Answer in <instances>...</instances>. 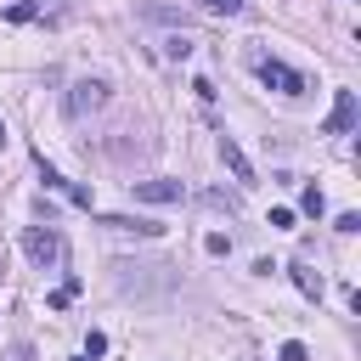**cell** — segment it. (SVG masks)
<instances>
[{"mask_svg": "<svg viewBox=\"0 0 361 361\" xmlns=\"http://www.w3.org/2000/svg\"><path fill=\"white\" fill-rule=\"evenodd\" d=\"M355 118H361V102H355V90H333V113H327L322 135H350V130H355Z\"/></svg>", "mask_w": 361, "mask_h": 361, "instance_id": "3", "label": "cell"}, {"mask_svg": "<svg viewBox=\"0 0 361 361\" xmlns=\"http://www.w3.org/2000/svg\"><path fill=\"white\" fill-rule=\"evenodd\" d=\"M130 197H135V203H180V197H186V186H180V180L152 175V180H130Z\"/></svg>", "mask_w": 361, "mask_h": 361, "instance_id": "4", "label": "cell"}, {"mask_svg": "<svg viewBox=\"0 0 361 361\" xmlns=\"http://www.w3.org/2000/svg\"><path fill=\"white\" fill-rule=\"evenodd\" d=\"M254 73H259V85H265V90L305 96V73H299V68H288V62H276V56H254Z\"/></svg>", "mask_w": 361, "mask_h": 361, "instance_id": "1", "label": "cell"}, {"mask_svg": "<svg viewBox=\"0 0 361 361\" xmlns=\"http://www.w3.org/2000/svg\"><path fill=\"white\" fill-rule=\"evenodd\" d=\"M220 164L231 169V180H237V186H254V180H259V175H254V164H248V152L237 147V135H220Z\"/></svg>", "mask_w": 361, "mask_h": 361, "instance_id": "6", "label": "cell"}, {"mask_svg": "<svg viewBox=\"0 0 361 361\" xmlns=\"http://www.w3.org/2000/svg\"><path fill=\"white\" fill-rule=\"evenodd\" d=\"M73 293H79V276H68L56 293H45V305H51V310H68V305H73Z\"/></svg>", "mask_w": 361, "mask_h": 361, "instance_id": "11", "label": "cell"}, {"mask_svg": "<svg viewBox=\"0 0 361 361\" xmlns=\"http://www.w3.org/2000/svg\"><path fill=\"white\" fill-rule=\"evenodd\" d=\"M39 11H34V0H17V6H6V23H34Z\"/></svg>", "mask_w": 361, "mask_h": 361, "instance_id": "12", "label": "cell"}, {"mask_svg": "<svg viewBox=\"0 0 361 361\" xmlns=\"http://www.w3.org/2000/svg\"><path fill=\"white\" fill-rule=\"evenodd\" d=\"M276 361H310V350H305V344H299V338H288V344H282V350H276Z\"/></svg>", "mask_w": 361, "mask_h": 361, "instance_id": "15", "label": "cell"}, {"mask_svg": "<svg viewBox=\"0 0 361 361\" xmlns=\"http://www.w3.org/2000/svg\"><path fill=\"white\" fill-rule=\"evenodd\" d=\"M62 197H68L73 209H90V203H96V197H90V186H79V180H68V192H62Z\"/></svg>", "mask_w": 361, "mask_h": 361, "instance_id": "13", "label": "cell"}, {"mask_svg": "<svg viewBox=\"0 0 361 361\" xmlns=\"http://www.w3.org/2000/svg\"><path fill=\"white\" fill-rule=\"evenodd\" d=\"M299 209H305L310 220H322V214H327V197H322V186H305V192H299Z\"/></svg>", "mask_w": 361, "mask_h": 361, "instance_id": "9", "label": "cell"}, {"mask_svg": "<svg viewBox=\"0 0 361 361\" xmlns=\"http://www.w3.org/2000/svg\"><path fill=\"white\" fill-rule=\"evenodd\" d=\"M293 288H299L305 299H322V293H327V282H322L310 265H293Z\"/></svg>", "mask_w": 361, "mask_h": 361, "instance_id": "7", "label": "cell"}, {"mask_svg": "<svg viewBox=\"0 0 361 361\" xmlns=\"http://www.w3.org/2000/svg\"><path fill=\"white\" fill-rule=\"evenodd\" d=\"M203 248L220 259V254H231V237H226V231H209V237H203Z\"/></svg>", "mask_w": 361, "mask_h": 361, "instance_id": "14", "label": "cell"}, {"mask_svg": "<svg viewBox=\"0 0 361 361\" xmlns=\"http://www.w3.org/2000/svg\"><path fill=\"white\" fill-rule=\"evenodd\" d=\"M192 45H197V39L180 28V34H169V39H164V56H169V62H186V56H192Z\"/></svg>", "mask_w": 361, "mask_h": 361, "instance_id": "8", "label": "cell"}, {"mask_svg": "<svg viewBox=\"0 0 361 361\" xmlns=\"http://www.w3.org/2000/svg\"><path fill=\"white\" fill-rule=\"evenodd\" d=\"M271 226L276 231H293V209H271Z\"/></svg>", "mask_w": 361, "mask_h": 361, "instance_id": "18", "label": "cell"}, {"mask_svg": "<svg viewBox=\"0 0 361 361\" xmlns=\"http://www.w3.org/2000/svg\"><path fill=\"white\" fill-rule=\"evenodd\" d=\"M192 90H197V102H203V107L214 102V79H192Z\"/></svg>", "mask_w": 361, "mask_h": 361, "instance_id": "17", "label": "cell"}, {"mask_svg": "<svg viewBox=\"0 0 361 361\" xmlns=\"http://www.w3.org/2000/svg\"><path fill=\"white\" fill-rule=\"evenodd\" d=\"M73 361H90V355H73Z\"/></svg>", "mask_w": 361, "mask_h": 361, "instance_id": "20", "label": "cell"}, {"mask_svg": "<svg viewBox=\"0 0 361 361\" xmlns=\"http://www.w3.org/2000/svg\"><path fill=\"white\" fill-rule=\"evenodd\" d=\"M0 147H6V118H0Z\"/></svg>", "mask_w": 361, "mask_h": 361, "instance_id": "19", "label": "cell"}, {"mask_svg": "<svg viewBox=\"0 0 361 361\" xmlns=\"http://www.w3.org/2000/svg\"><path fill=\"white\" fill-rule=\"evenodd\" d=\"M333 226H338V231H344V237H350V231H361V214H355V209H344V214H338V220H333Z\"/></svg>", "mask_w": 361, "mask_h": 361, "instance_id": "16", "label": "cell"}, {"mask_svg": "<svg viewBox=\"0 0 361 361\" xmlns=\"http://www.w3.org/2000/svg\"><path fill=\"white\" fill-rule=\"evenodd\" d=\"M23 254L45 271V265H56V254H62V237H56V226H28L23 231Z\"/></svg>", "mask_w": 361, "mask_h": 361, "instance_id": "2", "label": "cell"}, {"mask_svg": "<svg viewBox=\"0 0 361 361\" xmlns=\"http://www.w3.org/2000/svg\"><path fill=\"white\" fill-rule=\"evenodd\" d=\"M192 6H197L203 17H237V11H243V0H192Z\"/></svg>", "mask_w": 361, "mask_h": 361, "instance_id": "10", "label": "cell"}, {"mask_svg": "<svg viewBox=\"0 0 361 361\" xmlns=\"http://www.w3.org/2000/svg\"><path fill=\"white\" fill-rule=\"evenodd\" d=\"M107 102V85L102 79H79L73 90H68V118H85V113H96Z\"/></svg>", "mask_w": 361, "mask_h": 361, "instance_id": "5", "label": "cell"}]
</instances>
